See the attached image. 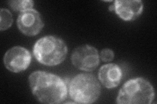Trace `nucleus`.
Wrapping results in <instances>:
<instances>
[{
  "instance_id": "7ed1b4c3",
  "label": "nucleus",
  "mask_w": 157,
  "mask_h": 104,
  "mask_svg": "<svg viewBox=\"0 0 157 104\" xmlns=\"http://www.w3.org/2000/svg\"><path fill=\"white\" fill-rule=\"evenodd\" d=\"M155 98V91L151 84L141 77L128 80L122 87L117 98L119 104H150Z\"/></svg>"
},
{
  "instance_id": "f8f14e48",
  "label": "nucleus",
  "mask_w": 157,
  "mask_h": 104,
  "mask_svg": "<svg viewBox=\"0 0 157 104\" xmlns=\"http://www.w3.org/2000/svg\"><path fill=\"white\" fill-rule=\"evenodd\" d=\"M100 58L104 62H110L114 58V53L111 49L106 48L102 49L100 52Z\"/></svg>"
},
{
  "instance_id": "20e7f679",
  "label": "nucleus",
  "mask_w": 157,
  "mask_h": 104,
  "mask_svg": "<svg viewBox=\"0 0 157 104\" xmlns=\"http://www.w3.org/2000/svg\"><path fill=\"white\" fill-rule=\"evenodd\" d=\"M100 83L92 74H78L69 83V94L76 103H94L100 96Z\"/></svg>"
},
{
  "instance_id": "f257e3e1",
  "label": "nucleus",
  "mask_w": 157,
  "mask_h": 104,
  "mask_svg": "<svg viewBox=\"0 0 157 104\" xmlns=\"http://www.w3.org/2000/svg\"><path fill=\"white\" fill-rule=\"evenodd\" d=\"M29 83L33 96L41 103H60L67 98V83L55 74L34 72L29 77Z\"/></svg>"
},
{
  "instance_id": "f03ea898",
  "label": "nucleus",
  "mask_w": 157,
  "mask_h": 104,
  "mask_svg": "<svg viewBox=\"0 0 157 104\" xmlns=\"http://www.w3.org/2000/svg\"><path fill=\"white\" fill-rule=\"evenodd\" d=\"M33 53L41 64L46 66H56L66 59L67 48L62 39L54 36H46L36 42Z\"/></svg>"
},
{
  "instance_id": "39448f33",
  "label": "nucleus",
  "mask_w": 157,
  "mask_h": 104,
  "mask_svg": "<svg viewBox=\"0 0 157 104\" xmlns=\"http://www.w3.org/2000/svg\"><path fill=\"white\" fill-rule=\"evenodd\" d=\"M71 61L73 65L79 70L92 72L99 65V53L94 47L88 44L82 45L73 52Z\"/></svg>"
},
{
  "instance_id": "1a4fd4ad",
  "label": "nucleus",
  "mask_w": 157,
  "mask_h": 104,
  "mask_svg": "<svg viewBox=\"0 0 157 104\" xmlns=\"http://www.w3.org/2000/svg\"><path fill=\"white\" fill-rule=\"evenodd\" d=\"M122 77L121 67L116 64H107L102 66L98 72V78L102 85L112 88L119 85Z\"/></svg>"
},
{
  "instance_id": "9b49d317",
  "label": "nucleus",
  "mask_w": 157,
  "mask_h": 104,
  "mask_svg": "<svg viewBox=\"0 0 157 104\" xmlns=\"http://www.w3.org/2000/svg\"><path fill=\"white\" fill-rule=\"evenodd\" d=\"M13 16L9 10L2 9L0 11V30H6L12 26Z\"/></svg>"
},
{
  "instance_id": "6e6552de",
  "label": "nucleus",
  "mask_w": 157,
  "mask_h": 104,
  "mask_svg": "<svg viewBox=\"0 0 157 104\" xmlns=\"http://www.w3.org/2000/svg\"><path fill=\"white\" fill-rule=\"evenodd\" d=\"M143 2L140 0H117L113 5L109 7L110 11H115L121 18L125 21L134 20L143 11Z\"/></svg>"
},
{
  "instance_id": "0eeeda50",
  "label": "nucleus",
  "mask_w": 157,
  "mask_h": 104,
  "mask_svg": "<svg viewBox=\"0 0 157 104\" xmlns=\"http://www.w3.org/2000/svg\"><path fill=\"white\" fill-rule=\"evenodd\" d=\"M17 26L23 34L31 37L40 33L44 23L40 14L32 9L21 13L17 18Z\"/></svg>"
},
{
  "instance_id": "9d476101",
  "label": "nucleus",
  "mask_w": 157,
  "mask_h": 104,
  "mask_svg": "<svg viewBox=\"0 0 157 104\" xmlns=\"http://www.w3.org/2000/svg\"><path fill=\"white\" fill-rule=\"evenodd\" d=\"M34 2L31 0H18V1H9V5L10 7L14 11L22 13L32 9Z\"/></svg>"
},
{
  "instance_id": "423d86ee",
  "label": "nucleus",
  "mask_w": 157,
  "mask_h": 104,
  "mask_svg": "<svg viewBox=\"0 0 157 104\" xmlns=\"http://www.w3.org/2000/svg\"><path fill=\"white\" fill-rule=\"evenodd\" d=\"M31 59V54L28 49L21 46H14L5 54L3 62L7 70L18 73L26 70Z\"/></svg>"
}]
</instances>
